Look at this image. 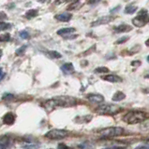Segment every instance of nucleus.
I'll list each match as a JSON object with an SVG mask.
<instances>
[{
	"instance_id": "nucleus-1",
	"label": "nucleus",
	"mask_w": 149,
	"mask_h": 149,
	"mask_svg": "<svg viewBox=\"0 0 149 149\" xmlns=\"http://www.w3.org/2000/svg\"><path fill=\"white\" fill-rule=\"evenodd\" d=\"M74 104H76V101L74 98L68 97V96H60L54 98V99L48 100L47 102H45V104H43L44 108L46 109L47 112L53 111L54 108L59 106L67 107V106H72Z\"/></svg>"
},
{
	"instance_id": "nucleus-2",
	"label": "nucleus",
	"mask_w": 149,
	"mask_h": 149,
	"mask_svg": "<svg viewBox=\"0 0 149 149\" xmlns=\"http://www.w3.org/2000/svg\"><path fill=\"white\" fill-rule=\"evenodd\" d=\"M147 115L143 112H140V111H132V112H129L128 114H126L124 116L123 119L129 124H137L142 122V121L145 120L147 118Z\"/></svg>"
},
{
	"instance_id": "nucleus-3",
	"label": "nucleus",
	"mask_w": 149,
	"mask_h": 149,
	"mask_svg": "<svg viewBox=\"0 0 149 149\" xmlns=\"http://www.w3.org/2000/svg\"><path fill=\"white\" fill-rule=\"evenodd\" d=\"M95 111H96V113L100 114V115H115L121 111V108L118 105L104 104V105H100Z\"/></svg>"
},
{
	"instance_id": "nucleus-4",
	"label": "nucleus",
	"mask_w": 149,
	"mask_h": 149,
	"mask_svg": "<svg viewBox=\"0 0 149 149\" xmlns=\"http://www.w3.org/2000/svg\"><path fill=\"white\" fill-rule=\"evenodd\" d=\"M99 132L102 137L111 138V137H116L122 135L124 133V130L120 127H110L101 130Z\"/></svg>"
},
{
	"instance_id": "nucleus-5",
	"label": "nucleus",
	"mask_w": 149,
	"mask_h": 149,
	"mask_svg": "<svg viewBox=\"0 0 149 149\" xmlns=\"http://www.w3.org/2000/svg\"><path fill=\"white\" fill-rule=\"evenodd\" d=\"M149 22V14L146 10H143L138 14V16L135 17L132 20V23L137 27H143Z\"/></svg>"
},
{
	"instance_id": "nucleus-6",
	"label": "nucleus",
	"mask_w": 149,
	"mask_h": 149,
	"mask_svg": "<svg viewBox=\"0 0 149 149\" xmlns=\"http://www.w3.org/2000/svg\"><path fill=\"white\" fill-rule=\"evenodd\" d=\"M68 134V132L65 130L54 129V130H50V132H48L45 134V136L49 139H52V140H59V139L67 137Z\"/></svg>"
},
{
	"instance_id": "nucleus-7",
	"label": "nucleus",
	"mask_w": 149,
	"mask_h": 149,
	"mask_svg": "<svg viewBox=\"0 0 149 149\" xmlns=\"http://www.w3.org/2000/svg\"><path fill=\"white\" fill-rule=\"evenodd\" d=\"M112 20H113V17H111V16L100 17V18L97 19V20H96L95 22H93L91 23V26L94 27V26H99L101 24H106V23H109Z\"/></svg>"
},
{
	"instance_id": "nucleus-8",
	"label": "nucleus",
	"mask_w": 149,
	"mask_h": 149,
	"mask_svg": "<svg viewBox=\"0 0 149 149\" xmlns=\"http://www.w3.org/2000/svg\"><path fill=\"white\" fill-rule=\"evenodd\" d=\"M72 15L71 13H68V12H64V13H61V14H57V15H55V19H56L57 21H60V22H68L69 20L71 19Z\"/></svg>"
},
{
	"instance_id": "nucleus-9",
	"label": "nucleus",
	"mask_w": 149,
	"mask_h": 149,
	"mask_svg": "<svg viewBox=\"0 0 149 149\" xmlns=\"http://www.w3.org/2000/svg\"><path fill=\"white\" fill-rule=\"evenodd\" d=\"M130 30H132V27L129 24H125V23L120 24L114 28L115 33H126V32H129Z\"/></svg>"
},
{
	"instance_id": "nucleus-10",
	"label": "nucleus",
	"mask_w": 149,
	"mask_h": 149,
	"mask_svg": "<svg viewBox=\"0 0 149 149\" xmlns=\"http://www.w3.org/2000/svg\"><path fill=\"white\" fill-rule=\"evenodd\" d=\"M87 99L92 102H102L104 101V97L100 94H89L87 95Z\"/></svg>"
},
{
	"instance_id": "nucleus-11",
	"label": "nucleus",
	"mask_w": 149,
	"mask_h": 149,
	"mask_svg": "<svg viewBox=\"0 0 149 149\" xmlns=\"http://www.w3.org/2000/svg\"><path fill=\"white\" fill-rule=\"evenodd\" d=\"M15 121V116L12 113H7L3 116V122L8 125H11L14 123Z\"/></svg>"
},
{
	"instance_id": "nucleus-12",
	"label": "nucleus",
	"mask_w": 149,
	"mask_h": 149,
	"mask_svg": "<svg viewBox=\"0 0 149 149\" xmlns=\"http://www.w3.org/2000/svg\"><path fill=\"white\" fill-rule=\"evenodd\" d=\"M102 78H103L104 80L112 82V83H117V82L122 81V78L118 76H115V74H108V76H105Z\"/></svg>"
},
{
	"instance_id": "nucleus-13",
	"label": "nucleus",
	"mask_w": 149,
	"mask_h": 149,
	"mask_svg": "<svg viewBox=\"0 0 149 149\" xmlns=\"http://www.w3.org/2000/svg\"><path fill=\"white\" fill-rule=\"evenodd\" d=\"M61 70L65 73V74H71L74 72V66L73 64L71 63H65L61 66Z\"/></svg>"
},
{
	"instance_id": "nucleus-14",
	"label": "nucleus",
	"mask_w": 149,
	"mask_h": 149,
	"mask_svg": "<svg viewBox=\"0 0 149 149\" xmlns=\"http://www.w3.org/2000/svg\"><path fill=\"white\" fill-rule=\"evenodd\" d=\"M75 32V28L73 27H67V28H62L57 31V35L59 36H66L68 34H71V33Z\"/></svg>"
},
{
	"instance_id": "nucleus-15",
	"label": "nucleus",
	"mask_w": 149,
	"mask_h": 149,
	"mask_svg": "<svg viewBox=\"0 0 149 149\" xmlns=\"http://www.w3.org/2000/svg\"><path fill=\"white\" fill-rule=\"evenodd\" d=\"M125 98H126V95L122 91H116L113 96V101L114 102H120V101L124 100Z\"/></svg>"
},
{
	"instance_id": "nucleus-16",
	"label": "nucleus",
	"mask_w": 149,
	"mask_h": 149,
	"mask_svg": "<svg viewBox=\"0 0 149 149\" xmlns=\"http://www.w3.org/2000/svg\"><path fill=\"white\" fill-rule=\"evenodd\" d=\"M11 146V141L8 140V138L5 137L0 141V149H7Z\"/></svg>"
},
{
	"instance_id": "nucleus-17",
	"label": "nucleus",
	"mask_w": 149,
	"mask_h": 149,
	"mask_svg": "<svg viewBox=\"0 0 149 149\" xmlns=\"http://www.w3.org/2000/svg\"><path fill=\"white\" fill-rule=\"evenodd\" d=\"M136 10H137V7L135 6V5H129V6H127L125 8L124 12L127 13V14H132Z\"/></svg>"
},
{
	"instance_id": "nucleus-18",
	"label": "nucleus",
	"mask_w": 149,
	"mask_h": 149,
	"mask_svg": "<svg viewBox=\"0 0 149 149\" xmlns=\"http://www.w3.org/2000/svg\"><path fill=\"white\" fill-rule=\"evenodd\" d=\"M38 15V10L37 9H29L25 12V17L27 19H32Z\"/></svg>"
},
{
	"instance_id": "nucleus-19",
	"label": "nucleus",
	"mask_w": 149,
	"mask_h": 149,
	"mask_svg": "<svg viewBox=\"0 0 149 149\" xmlns=\"http://www.w3.org/2000/svg\"><path fill=\"white\" fill-rule=\"evenodd\" d=\"M11 27V25L10 24V23H7V22H0V32L10 29Z\"/></svg>"
},
{
	"instance_id": "nucleus-20",
	"label": "nucleus",
	"mask_w": 149,
	"mask_h": 149,
	"mask_svg": "<svg viewBox=\"0 0 149 149\" xmlns=\"http://www.w3.org/2000/svg\"><path fill=\"white\" fill-rule=\"evenodd\" d=\"M49 55L51 56L52 58H54V59H59V58H61L62 57V55L60 54L59 52H57V51H55V50H51L49 51Z\"/></svg>"
},
{
	"instance_id": "nucleus-21",
	"label": "nucleus",
	"mask_w": 149,
	"mask_h": 149,
	"mask_svg": "<svg viewBox=\"0 0 149 149\" xmlns=\"http://www.w3.org/2000/svg\"><path fill=\"white\" fill-rule=\"evenodd\" d=\"M10 40H11V35L8 34V33L0 36V42H8Z\"/></svg>"
},
{
	"instance_id": "nucleus-22",
	"label": "nucleus",
	"mask_w": 149,
	"mask_h": 149,
	"mask_svg": "<svg viewBox=\"0 0 149 149\" xmlns=\"http://www.w3.org/2000/svg\"><path fill=\"white\" fill-rule=\"evenodd\" d=\"M80 7V1H74L72 4H71L68 7V10H72V9H75L77 8Z\"/></svg>"
},
{
	"instance_id": "nucleus-23",
	"label": "nucleus",
	"mask_w": 149,
	"mask_h": 149,
	"mask_svg": "<svg viewBox=\"0 0 149 149\" xmlns=\"http://www.w3.org/2000/svg\"><path fill=\"white\" fill-rule=\"evenodd\" d=\"M25 49H26V46H22V47H20L19 49H16V55H18V56L24 55Z\"/></svg>"
},
{
	"instance_id": "nucleus-24",
	"label": "nucleus",
	"mask_w": 149,
	"mask_h": 149,
	"mask_svg": "<svg viewBox=\"0 0 149 149\" xmlns=\"http://www.w3.org/2000/svg\"><path fill=\"white\" fill-rule=\"evenodd\" d=\"M95 71L97 73H108L109 72V69L107 67H97Z\"/></svg>"
},
{
	"instance_id": "nucleus-25",
	"label": "nucleus",
	"mask_w": 149,
	"mask_h": 149,
	"mask_svg": "<svg viewBox=\"0 0 149 149\" xmlns=\"http://www.w3.org/2000/svg\"><path fill=\"white\" fill-rule=\"evenodd\" d=\"M20 36L23 39H27L29 37V34H28V32H26V31H22L20 32Z\"/></svg>"
},
{
	"instance_id": "nucleus-26",
	"label": "nucleus",
	"mask_w": 149,
	"mask_h": 149,
	"mask_svg": "<svg viewBox=\"0 0 149 149\" xmlns=\"http://www.w3.org/2000/svg\"><path fill=\"white\" fill-rule=\"evenodd\" d=\"M129 38V36H123V37H121L120 39H118L117 41H116V42H115V44H122V43H124V42L128 41Z\"/></svg>"
},
{
	"instance_id": "nucleus-27",
	"label": "nucleus",
	"mask_w": 149,
	"mask_h": 149,
	"mask_svg": "<svg viewBox=\"0 0 149 149\" xmlns=\"http://www.w3.org/2000/svg\"><path fill=\"white\" fill-rule=\"evenodd\" d=\"M7 19V15L5 12H0V22H3L4 20H6Z\"/></svg>"
},
{
	"instance_id": "nucleus-28",
	"label": "nucleus",
	"mask_w": 149,
	"mask_h": 149,
	"mask_svg": "<svg viewBox=\"0 0 149 149\" xmlns=\"http://www.w3.org/2000/svg\"><path fill=\"white\" fill-rule=\"evenodd\" d=\"M57 149H68V147L65 143H59L57 146Z\"/></svg>"
},
{
	"instance_id": "nucleus-29",
	"label": "nucleus",
	"mask_w": 149,
	"mask_h": 149,
	"mask_svg": "<svg viewBox=\"0 0 149 149\" xmlns=\"http://www.w3.org/2000/svg\"><path fill=\"white\" fill-rule=\"evenodd\" d=\"M132 66H137V65H141V62L140 61H134V62L131 63Z\"/></svg>"
},
{
	"instance_id": "nucleus-30",
	"label": "nucleus",
	"mask_w": 149,
	"mask_h": 149,
	"mask_svg": "<svg viewBox=\"0 0 149 149\" xmlns=\"http://www.w3.org/2000/svg\"><path fill=\"white\" fill-rule=\"evenodd\" d=\"M135 149H149V146H139Z\"/></svg>"
},
{
	"instance_id": "nucleus-31",
	"label": "nucleus",
	"mask_w": 149,
	"mask_h": 149,
	"mask_svg": "<svg viewBox=\"0 0 149 149\" xmlns=\"http://www.w3.org/2000/svg\"><path fill=\"white\" fill-rule=\"evenodd\" d=\"M104 149H125L123 146H113V147H108V148H104Z\"/></svg>"
},
{
	"instance_id": "nucleus-32",
	"label": "nucleus",
	"mask_w": 149,
	"mask_h": 149,
	"mask_svg": "<svg viewBox=\"0 0 149 149\" xmlns=\"http://www.w3.org/2000/svg\"><path fill=\"white\" fill-rule=\"evenodd\" d=\"M100 2V0H88V4H96Z\"/></svg>"
},
{
	"instance_id": "nucleus-33",
	"label": "nucleus",
	"mask_w": 149,
	"mask_h": 149,
	"mask_svg": "<svg viewBox=\"0 0 149 149\" xmlns=\"http://www.w3.org/2000/svg\"><path fill=\"white\" fill-rule=\"evenodd\" d=\"M67 0H56V1L54 2L55 5H59V4H61V3H64V2H66Z\"/></svg>"
},
{
	"instance_id": "nucleus-34",
	"label": "nucleus",
	"mask_w": 149,
	"mask_h": 149,
	"mask_svg": "<svg viewBox=\"0 0 149 149\" xmlns=\"http://www.w3.org/2000/svg\"><path fill=\"white\" fill-rule=\"evenodd\" d=\"M145 45H146L147 47H149V38L145 41Z\"/></svg>"
},
{
	"instance_id": "nucleus-35",
	"label": "nucleus",
	"mask_w": 149,
	"mask_h": 149,
	"mask_svg": "<svg viewBox=\"0 0 149 149\" xmlns=\"http://www.w3.org/2000/svg\"><path fill=\"white\" fill-rule=\"evenodd\" d=\"M144 92H146V93H149V88H145V90H143Z\"/></svg>"
},
{
	"instance_id": "nucleus-36",
	"label": "nucleus",
	"mask_w": 149,
	"mask_h": 149,
	"mask_svg": "<svg viewBox=\"0 0 149 149\" xmlns=\"http://www.w3.org/2000/svg\"><path fill=\"white\" fill-rule=\"evenodd\" d=\"M1 74H2V69H1V68H0V77H2V76H1Z\"/></svg>"
},
{
	"instance_id": "nucleus-37",
	"label": "nucleus",
	"mask_w": 149,
	"mask_h": 149,
	"mask_svg": "<svg viewBox=\"0 0 149 149\" xmlns=\"http://www.w3.org/2000/svg\"><path fill=\"white\" fill-rule=\"evenodd\" d=\"M1 56H2V50L0 49V58H1Z\"/></svg>"
},
{
	"instance_id": "nucleus-38",
	"label": "nucleus",
	"mask_w": 149,
	"mask_h": 149,
	"mask_svg": "<svg viewBox=\"0 0 149 149\" xmlns=\"http://www.w3.org/2000/svg\"><path fill=\"white\" fill-rule=\"evenodd\" d=\"M145 77H148V78H149V72L147 73V74H146V76H145Z\"/></svg>"
},
{
	"instance_id": "nucleus-39",
	"label": "nucleus",
	"mask_w": 149,
	"mask_h": 149,
	"mask_svg": "<svg viewBox=\"0 0 149 149\" xmlns=\"http://www.w3.org/2000/svg\"><path fill=\"white\" fill-rule=\"evenodd\" d=\"M67 1H78V0H67Z\"/></svg>"
},
{
	"instance_id": "nucleus-40",
	"label": "nucleus",
	"mask_w": 149,
	"mask_h": 149,
	"mask_svg": "<svg viewBox=\"0 0 149 149\" xmlns=\"http://www.w3.org/2000/svg\"><path fill=\"white\" fill-rule=\"evenodd\" d=\"M147 62L149 63V56H148V57H147Z\"/></svg>"
}]
</instances>
